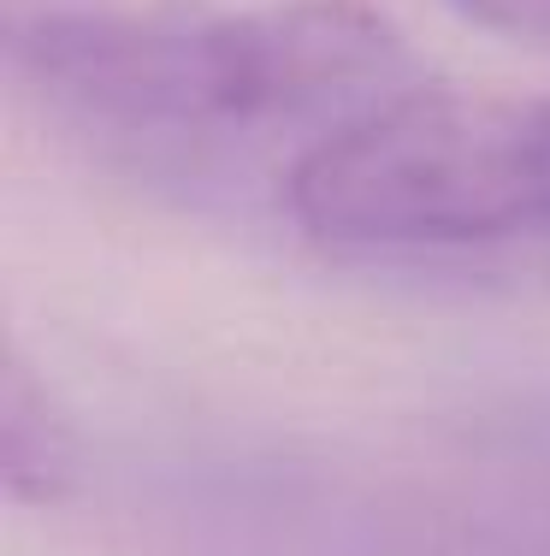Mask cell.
<instances>
[{
  "mask_svg": "<svg viewBox=\"0 0 550 556\" xmlns=\"http://www.w3.org/2000/svg\"><path fill=\"white\" fill-rule=\"evenodd\" d=\"M0 480L12 503H42V509L60 503L77 480L72 427L18 355H7V374H0Z\"/></svg>",
  "mask_w": 550,
  "mask_h": 556,
  "instance_id": "3",
  "label": "cell"
},
{
  "mask_svg": "<svg viewBox=\"0 0 550 556\" xmlns=\"http://www.w3.org/2000/svg\"><path fill=\"white\" fill-rule=\"evenodd\" d=\"M450 7L474 18L479 30H497L527 48H550V0H450Z\"/></svg>",
  "mask_w": 550,
  "mask_h": 556,
  "instance_id": "4",
  "label": "cell"
},
{
  "mask_svg": "<svg viewBox=\"0 0 550 556\" xmlns=\"http://www.w3.org/2000/svg\"><path fill=\"white\" fill-rule=\"evenodd\" d=\"M291 214L337 249H474L550 231V96L397 89L296 154Z\"/></svg>",
  "mask_w": 550,
  "mask_h": 556,
  "instance_id": "2",
  "label": "cell"
},
{
  "mask_svg": "<svg viewBox=\"0 0 550 556\" xmlns=\"http://www.w3.org/2000/svg\"><path fill=\"white\" fill-rule=\"evenodd\" d=\"M12 65L89 137L183 149L303 118L344 125L397 96L409 48L367 0H267L243 12H42L12 36Z\"/></svg>",
  "mask_w": 550,
  "mask_h": 556,
  "instance_id": "1",
  "label": "cell"
}]
</instances>
